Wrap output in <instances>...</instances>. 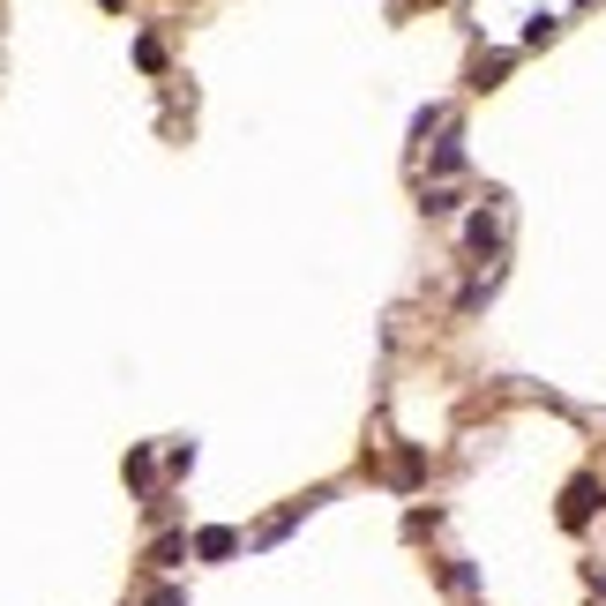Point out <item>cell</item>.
Instances as JSON below:
<instances>
[{"label": "cell", "instance_id": "cell-1", "mask_svg": "<svg viewBox=\"0 0 606 606\" xmlns=\"http://www.w3.org/2000/svg\"><path fill=\"white\" fill-rule=\"evenodd\" d=\"M592 517H599V479H592V472H576V479L562 487V524H569V531H584Z\"/></svg>", "mask_w": 606, "mask_h": 606}, {"label": "cell", "instance_id": "cell-2", "mask_svg": "<svg viewBox=\"0 0 606 606\" xmlns=\"http://www.w3.org/2000/svg\"><path fill=\"white\" fill-rule=\"evenodd\" d=\"M195 554H203V562H225V554H240V531H232V524H210V531H195Z\"/></svg>", "mask_w": 606, "mask_h": 606}, {"label": "cell", "instance_id": "cell-3", "mask_svg": "<svg viewBox=\"0 0 606 606\" xmlns=\"http://www.w3.org/2000/svg\"><path fill=\"white\" fill-rule=\"evenodd\" d=\"M465 240H472L479 255H487V248H502V217H494V210H472V225H465Z\"/></svg>", "mask_w": 606, "mask_h": 606}, {"label": "cell", "instance_id": "cell-4", "mask_svg": "<svg viewBox=\"0 0 606 606\" xmlns=\"http://www.w3.org/2000/svg\"><path fill=\"white\" fill-rule=\"evenodd\" d=\"M420 472H427V457H420V449H397V465H390V479H397V487H412Z\"/></svg>", "mask_w": 606, "mask_h": 606}, {"label": "cell", "instance_id": "cell-5", "mask_svg": "<svg viewBox=\"0 0 606 606\" xmlns=\"http://www.w3.org/2000/svg\"><path fill=\"white\" fill-rule=\"evenodd\" d=\"M180 554H187V531H165V539H158V547H150V562H158V569H173Z\"/></svg>", "mask_w": 606, "mask_h": 606}, {"label": "cell", "instance_id": "cell-6", "mask_svg": "<svg viewBox=\"0 0 606 606\" xmlns=\"http://www.w3.org/2000/svg\"><path fill=\"white\" fill-rule=\"evenodd\" d=\"M442 584H449L457 599H472V569H465V562H449V569H442Z\"/></svg>", "mask_w": 606, "mask_h": 606}, {"label": "cell", "instance_id": "cell-7", "mask_svg": "<svg viewBox=\"0 0 606 606\" xmlns=\"http://www.w3.org/2000/svg\"><path fill=\"white\" fill-rule=\"evenodd\" d=\"M142 606H187V599H180L173 584H158V592H150V599H142Z\"/></svg>", "mask_w": 606, "mask_h": 606}]
</instances>
